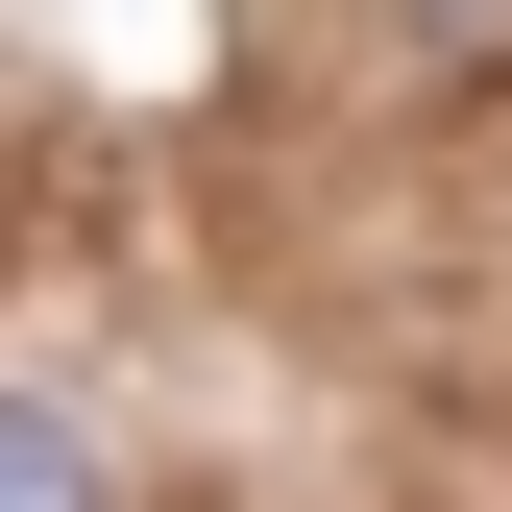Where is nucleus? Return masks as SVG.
I'll return each instance as SVG.
<instances>
[{
	"instance_id": "f257e3e1",
	"label": "nucleus",
	"mask_w": 512,
	"mask_h": 512,
	"mask_svg": "<svg viewBox=\"0 0 512 512\" xmlns=\"http://www.w3.org/2000/svg\"><path fill=\"white\" fill-rule=\"evenodd\" d=\"M0 512H98V464H74V415H25V391H0Z\"/></svg>"
},
{
	"instance_id": "f03ea898",
	"label": "nucleus",
	"mask_w": 512,
	"mask_h": 512,
	"mask_svg": "<svg viewBox=\"0 0 512 512\" xmlns=\"http://www.w3.org/2000/svg\"><path fill=\"white\" fill-rule=\"evenodd\" d=\"M391 25H415V49H512V0H391Z\"/></svg>"
}]
</instances>
